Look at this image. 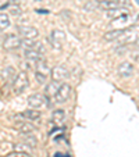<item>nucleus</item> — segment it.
I'll return each mask as SVG.
<instances>
[{
    "label": "nucleus",
    "mask_w": 139,
    "mask_h": 157,
    "mask_svg": "<svg viewBox=\"0 0 139 157\" xmlns=\"http://www.w3.org/2000/svg\"><path fill=\"white\" fill-rule=\"evenodd\" d=\"M29 86V77L25 71H21L15 75L13 81V93L14 95H21L25 89Z\"/></svg>",
    "instance_id": "f257e3e1"
},
{
    "label": "nucleus",
    "mask_w": 139,
    "mask_h": 157,
    "mask_svg": "<svg viewBox=\"0 0 139 157\" xmlns=\"http://www.w3.org/2000/svg\"><path fill=\"white\" fill-rule=\"evenodd\" d=\"M52 70L50 67H49L48 61L46 60H39V61H36V72H35V78H36V82L39 83V85H43V83H46V81H48L49 75H50Z\"/></svg>",
    "instance_id": "f03ea898"
},
{
    "label": "nucleus",
    "mask_w": 139,
    "mask_h": 157,
    "mask_svg": "<svg viewBox=\"0 0 139 157\" xmlns=\"http://www.w3.org/2000/svg\"><path fill=\"white\" fill-rule=\"evenodd\" d=\"M121 42V46L125 44H133L136 42H139V27H132L125 29V33L118 39Z\"/></svg>",
    "instance_id": "7ed1b4c3"
},
{
    "label": "nucleus",
    "mask_w": 139,
    "mask_h": 157,
    "mask_svg": "<svg viewBox=\"0 0 139 157\" xmlns=\"http://www.w3.org/2000/svg\"><path fill=\"white\" fill-rule=\"evenodd\" d=\"M21 44H22V39L17 35H7L3 40V48L6 50H17V49L21 48Z\"/></svg>",
    "instance_id": "20e7f679"
},
{
    "label": "nucleus",
    "mask_w": 139,
    "mask_h": 157,
    "mask_svg": "<svg viewBox=\"0 0 139 157\" xmlns=\"http://www.w3.org/2000/svg\"><path fill=\"white\" fill-rule=\"evenodd\" d=\"M71 96V86L68 85V83H61L60 89L57 90V93L54 95V101L59 104H63L70 99Z\"/></svg>",
    "instance_id": "39448f33"
},
{
    "label": "nucleus",
    "mask_w": 139,
    "mask_h": 157,
    "mask_svg": "<svg viewBox=\"0 0 139 157\" xmlns=\"http://www.w3.org/2000/svg\"><path fill=\"white\" fill-rule=\"evenodd\" d=\"M46 101H48V99L44 98L43 95H41V93H33V95H31L29 98H28V106H29L31 109L41 110L42 107H44L48 104Z\"/></svg>",
    "instance_id": "423d86ee"
},
{
    "label": "nucleus",
    "mask_w": 139,
    "mask_h": 157,
    "mask_svg": "<svg viewBox=\"0 0 139 157\" xmlns=\"http://www.w3.org/2000/svg\"><path fill=\"white\" fill-rule=\"evenodd\" d=\"M52 77H53L54 81L63 82V81L68 79V77H70V70H68L65 65H56V67L52 70Z\"/></svg>",
    "instance_id": "0eeeda50"
},
{
    "label": "nucleus",
    "mask_w": 139,
    "mask_h": 157,
    "mask_svg": "<svg viewBox=\"0 0 139 157\" xmlns=\"http://www.w3.org/2000/svg\"><path fill=\"white\" fill-rule=\"evenodd\" d=\"M18 32H20L21 38L22 39H35L39 36V31L35 27H31V25H20L18 27Z\"/></svg>",
    "instance_id": "6e6552de"
},
{
    "label": "nucleus",
    "mask_w": 139,
    "mask_h": 157,
    "mask_svg": "<svg viewBox=\"0 0 139 157\" xmlns=\"http://www.w3.org/2000/svg\"><path fill=\"white\" fill-rule=\"evenodd\" d=\"M64 32L60 29H54L53 32H52V35L49 36V42H50V44L53 46V49H56V50H60L61 49V44L63 42H64Z\"/></svg>",
    "instance_id": "1a4fd4ad"
},
{
    "label": "nucleus",
    "mask_w": 139,
    "mask_h": 157,
    "mask_svg": "<svg viewBox=\"0 0 139 157\" xmlns=\"http://www.w3.org/2000/svg\"><path fill=\"white\" fill-rule=\"evenodd\" d=\"M117 74L121 78H129L133 75V65L129 61H122L121 64L117 67Z\"/></svg>",
    "instance_id": "9d476101"
},
{
    "label": "nucleus",
    "mask_w": 139,
    "mask_h": 157,
    "mask_svg": "<svg viewBox=\"0 0 139 157\" xmlns=\"http://www.w3.org/2000/svg\"><path fill=\"white\" fill-rule=\"evenodd\" d=\"M15 129H17L18 132H21L22 135H32L36 128L33 127L32 124H29L28 121H20L15 124Z\"/></svg>",
    "instance_id": "9b49d317"
},
{
    "label": "nucleus",
    "mask_w": 139,
    "mask_h": 157,
    "mask_svg": "<svg viewBox=\"0 0 139 157\" xmlns=\"http://www.w3.org/2000/svg\"><path fill=\"white\" fill-rule=\"evenodd\" d=\"M15 75H17V72H15V68L13 65H7V67H4V68L0 71V78L3 81H6V82L14 81Z\"/></svg>",
    "instance_id": "f8f14e48"
},
{
    "label": "nucleus",
    "mask_w": 139,
    "mask_h": 157,
    "mask_svg": "<svg viewBox=\"0 0 139 157\" xmlns=\"http://www.w3.org/2000/svg\"><path fill=\"white\" fill-rule=\"evenodd\" d=\"M21 117L27 121H36V120L41 118V113H39V110H35V109H28L25 111L21 113Z\"/></svg>",
    "instance_id": "ddd939ff"
},
{
    "label": "nucleus",
    "mask_w": 139,
    "mask_h": 157,
    "mask_svg": "<svg viewBox=\"0 0 139 157\" xmlns=\"http://www.w3.org/2000/svg\"><path fill=\"white\" fill-rule=\"evenodd\" d=\"M125 33V29H113V31H109V32L104 33L103 39L107 42H113V40H118L122 35Z\"/></svg>",
    "instance_id": "4468645a"
},
{
    "label": "nucleus",
    "mask_w": 139,
    "mask_h": 157,
    "mask_svg": "<svg viewBox=\"0 0 139 157\" xmlns=\"http://www.w3.org/2000/svg\"><path fill=\"white\" fill-rule=\"evenodd\" d=\"M129 21H131L129 14L121 15V17H117V18H114V20H111V25L117 27V29H124V28H121V27L128 25V24H129Z\"/></svg>",
    "instance_id": "2eb2a0df"
},
{
    "label": "nucleus",
    "mask_w": 139,
    "mask_h": 157,
    "mask_svg": "<svg viewBox=\"0 0 139 157\" xmlns=\"http://www.w3.org/2000/svg\"><path fill=\"white\" fill-rule=\"evenodd\" d=\"M65 120V111L63 109H57L53 111L52 114V121L54 122L56 125H61Z\"/></svg>",
    "instance_id": "dca6fc26"
},
{
    "label": "nucleus",
    "mask_w": 139,
    "mask_h": 157,
    "mask_svg": "<svg viewBox=\"0 0 139 157\" xmlns=\"http://www.w3.org/2000/svg\"><path fill=\"white\" fill-rule=\"evenodd\" d=\"M24 57H25L27 60H32V61H39V60H42L43 54H41L38 50H35V49H25V52H24Z\"/></svg>",
    "instance_id": "f3484780"
},
{
    "label": "nucleus",
    "mask_w": 139,
    "mask_h": 157,
    "mask_svg": "<svg viewBox=\"0 0 139 157\" xmlns=\"http://www.w3.org/2000/svg\"><path fill=\"white\" fill-rule=\"evenodd\" d=\"M61 83H63V82H59V81L52 79L50 82H49L48 85H46V93H48V95H50V96H53V98H54V95H56L57 90L60 89Z\"/></svg>",
    "instance_id": "a211bd4d"
},
{
    "label": "nucleus",
    "mask_w": 139,
    "mask_h": 157,
    "mask_svg": "<svg viewBox=\"0 0 139 157\" xmlns=\"http://www.w3.org/2000/svg\"><path fill=\"white\" fill-rule=\"evenodd\" d=\"M11 25V21L7 13H0V29H7Z\"/></svg>",
    "instance_id": "6ab92c4d"
},
{
    "label": "nucleus",
    "mask_w": 139,
    "mask_h": 157,
    "mask_svg": "<svg viewBox=\"0 0 139 157\" xmlns=\"http://www.w3.org/2000/svg\"><path fill=\"white\" fill-rule=\"evenodd\" d=\"M118 4L120 3H117V2H103V3H99V6H100V9L110 11V10L118 9Z\"/></svg>",
    "instance_id": "aec40b11"
},
{
    "label": "nucleus",
    "mask_w": 139,
    "mask_h": 157,
    "mask_svg": "<svg viewBox=\"0 0 139 157\" xmlns=\"http://www.w3.org/2000/svg\"><path fill=\"white\" fill-rule=\"evenodd\" d=\"M14 149H15V151H24V153H28V151L32 149V146H29L28 143L22 142V143H17V145H14Z\"/></svg>",
    "instance_id": "412c9836"
},
{
    "label": "nucleus",
    "mask_w": 139,
    "mask_h": 157,
    "mask_svg": "<svg viewBox=\"0 0 139 157\" xmlns=\"http://www.w3.org/2000/svg\"><path fill=\"white\" fill-rule=\"evenodd\" d=\"M6 157H31L29 153H24V151H13V153L7 154Z\"/></svg>",
    "instance_id": "4be33fe9"
},
{
    "label": "nucleus",
    "mask_w": 139,
    "mask_h": 157,
    "mask_svg": "<svg viewBox=\"0 0 139 157\" xmlns=\"http://www.w3.org/2000/svg\"><path fill=\"white\" fill-rule=\"evenodd\" d=\"M131 57H132V60L133 61H136V63H139V48H136L135 50L131 53Z\"/></svg>",
    "instance_id": "5701e85b"
},
{
    "label": "nucleus",
    "mask_w": 139,
    "mask_h": 157,
    "mask_svg": "<svg viewBox=\"0 0 139 157\" xmlns=\"http://www.w3.org/2000/svg\"><path fill=\"white\" fill-rule=\"evenodd\" d=\"M98 3H103V2H117V3H120V0H96Z\"/></svg>",
    "instance_id": "b1692460"
},
{
    "label": "nucleus",
    "mask_w": 139,
    "mask_h": 157,
    "mask_svg": "<svg viewBox=\"0 0 139 157\" xmlns=\"http://www.w3.org/2000/svg\"><path fill=\"white\" fill-rule=\"evenodd\" d=\"M121 3H122V4H128V3H129V0H122Z\"/></svg>",
    "instance_id": "393cba45"
}]
</instances>
